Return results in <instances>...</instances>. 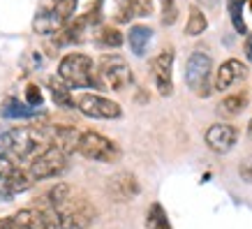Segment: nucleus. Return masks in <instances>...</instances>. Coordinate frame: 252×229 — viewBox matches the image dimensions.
Wrapping results in <instances>:
<instances>
[{
  "instance_id": "b1692460",
  "label": "nucleus",
  "mask_w": 252,
  "mask_h": 229,
  "mask_svg": "<svg viewBox=\"0 0 252 229\" xmlns=\"http://www.w3.org/2000/svg\"><path fill=\"white\" fill-rule=\"evenodd\" d=\"M97 44L107 46V49H118L123 44V33L114 26H102L97 31Z\"/></svg>"
},
{
  "instance_id": "aec40b11",
  "label": "nucleus",
  "mask_w": 252,
  "mask_h": 229,
  "mask_svg": "<svg viewBox=\"0 0 252 229\" xmlns=\"http://www.w3.org/2000/svg\"><path fill=\"white\" fill-rule=\"evenodd\" d=\"M146 227L148 229H171V222H169L162 204L155 201V204L148 206V213H146Z\"/></svg>"
},
{
  "instance_id": "7ed1b4c3",
  "label": "nucleus",
  "mask_w": 252,
  "mask_h": 229,
  "mask_svg": "<svg viewBox=\"0 0 252 229\" xmlns=\"http://www.w3.org/2000/svg\"><path fill=\"white\" fill-rule=\"evenodd\" d=\"M211 72H213V63L211 56L204 51H194L185 63V84L190 86L192 93H197L199 98H208L211 95Z\"/></svg>"
},
{
  "instance_id": "c85d7f7f",
  "label": "nucleus",
  "mask_w": 252,
  "mask_h": 229,
  "mask_svg": "<svg viewBox=\"0 0 252 229\" xmlns=\"http://www.w3.org/2000/svg\"><path fill=\"white\" fill-rule=\"evenodd\" d=\"M0 229H26V227L16 220L14 215H9V218H0Z\"/></svg>"
},
{
  "instance_id": "bb28decb",
  "label": "nucleus",
  "mask_w": 252,
  "mask_h": 229,
  "mask_svg": "<svg viewBox=\"0 0 252 229\" xmlns=\"http://www.w3.org/2000/svg\"><path fill=\"white\" fill-rule=\"evenodd\" d=\"M26 104L28 107H39L42 104V91H39L37 84H28L26 86Z\"/></svg>"
},
{
  "instance_id": "2eb2a0df",
  "label": "nucleus",
  "mask_w": 252,
  "mask_h": 229,
  "mask_svg": "<svg viewBox=\"0 0 252 229\" xmlns=\"http://www.w3.org/2000/svg\"><path fill=\"white\" fill-rule=\"evenodd\" d=\"M35 183L32 181L31 171H23V169H14L12 171V176H9L5 183H0V197H2V192H5V199H12L16 195V192H23L28 190L31 185Z\"/></svg>"
},
{
  "instance_id": "a878e982",
  "label": "nucleus",
  "mask_w": 252,
  "mask_h": 229,
  "mask_svg": "<svg viewBox=\"0 0 252 229\" xmlns=\"http://www.w3.org/2000/svg\"><path fill=\"white\" fill-rule=\"evenodd\" d=\"M178 19V7H176V0H162V23L171 26Z\"/></svg>"
},
{
  "instance_id": "f03ea898",
  "label": "nucleus",
  "mask_w": 252,
  "mask_h": 229,
  "mask_svg": "<svg viewBox=\"0 0 252 229\" xmlns=\"http://www.w3.org/2000/svg\"><path fill=\"white\" fill-rule=\"evenodd\" d=\"M58 76L69 88H95V91L107 88L99 72L95 69L93 58L86 54H79V51L63 56L58 63Z\"/></svg>"
},
{
  "instance_id": "2f4dec72",
  "label": "nucleus",
  "mask_w": 252,
  "mask_h": 229,
  "mask_svg": "<svg viewBox=\"0 0 252 229\" xmlns=\"http://www.w3.org/2000/svg\"><path fill=\"white\" fill-rule=\"evenodd\" d=\"M201 2H206V5H211V7H215V5H218V0H201Z\"/></svg>"
},
{
  "instance_id": "5701e85b",
  "label": "nucleus",
  "mask_w": 252,
  "mask_h": 229,
  "mask_svg": "<svg viewBox=\"0 0 252 229\" xmlns=\"http://www.w3.org/2000/svg\"><path fill=\"white\" fill-rule=\"evenodd\" d=\"M245 2H250V0H227L231 26H234L236 33H241V35H248V26H245V21H243V5Z\"/></svg>"
},
{
  "instance_id": "f257e3e1",
  "label": "nucleus",
  "mask_w": 252,
  "mask_h": 229,
  "mask_svg": "<svg viewBox=\"0 0 252 229\" xmlns=\"http://www.w3.org/2000/svg\"><path fill=\"white\" fill-rule=\"evenodd\" d=\"M42 148H49L44 128L39 125H21V128H9L0 125V153H7L14 158H35Z\"/></svg>"
},
{
  "instance_id": "473e14b6",
  "label": "nucleus",
  "mask_w": 252,
  "mask_h": 229,
  "mask_svg": "<svg viewBox=\"0 0 252 229\" xmlns=\"http://www.w3.org/2000/svg\"><path fill=\"white\" fill-rule=\"evenodd\" d=\"M248 132H250V137H252V118H250V123H248Z\"/></svg>"
},
{
  "instance_id": "9d476101",
  "label": "nucleus",
  "mask_w": 252,
  "mask_h": 229,
  "mask_svg": "<svg viewBox=\"0 0 252 229\" xmlns=\"http://www.w3.org/2000/svg\"><path fill=\"white\" fill-rule=\"evenodd\" d=\"M206 146L211 148L213 153L218 155H224L229 153L234 146H236V139H238V130L229 123H215L206 130Z\"/></svg>"
},
{
  "instance_id": "39448f33",
  "label": "nucleus",
  "mask_w": 252,
  "mask_h": 229,
  "mask_svg": "<svg viewBox=\"0 0 252 229\" xmlns=\"http://www.w3.org/2000/svg\"><path fill=\"white\" fill-rule=\"evenodd\" d=\"M97 72L102 76L104 86L111 88V91H123V88H127L134 81V74H132L130 65H127V61L123 56H114V54L102 56Z\"/></svg>"
},
{
  "instance_id": "6e6552de",
  "label": "nucleus",
  "mask_w": 252,
  "mask_h": 229,
  "mask_svg": "<svg viewBox=\"0 0 252 229\" xmlns=\"http://www.w3.org/2000/svg\"><path fill=\"white\" fill-rule=\"evenodd\" d=\"M77 109L88 118H121L123 109L118 102L97 95V93H84L77 99Z\"/></svg>"
},
{
  "instance_id": "f3484780",
  "label": "nucleus",
  "mask_w": 252,
  "mask_h": 229,
  "mask_svg": "<svg viewBox=\"0 0 252 229\" xmlns=\"http://www.w3.org/2000/svg\"><path fill=\"white\" fill-rule=\"evenodd\" d=\"M49 91H51V98L58 107L63 109H74L77 107V99L72 98V93H69V86L63 81L61 76H51L49 79Z\"/></svg>"
},
{
  "instance_id": "6ab92c4d",
  "label": "nucleus",
  "mask_w": 252,
  "mask_h": 229,
  "mask_svg": "<svg viewBox=\"0 0 252 229\" xmlns=\"http://www.w3.org/2000/svg\"><path fill=\"white\" fill-rule=\"evenodd\" d=\"M151 37H153V31H151L148 26H141V23L132 26L130 33H127V42H130V49H132V51H134L137 56H144V54H146V46H148Z\"/></svg>"
},
{
  "instance_id": "72a5a7b5",
  "label": "nucleus",
  "mask_w": 252,
  "mask_h": 229,
  "mask_svg": "<svg viewBox=\"0 0 252 229\" xmlns=\"http://www.w3.org/2000/svg\"><path fill=\"white\" fill-rule=\"evenodd\" d=\"M250 9H252V0H250Z\"/></svg>"
},
{
  "instance_id": "20e7f679",
  "label": "nucleus",
  "mask_w": 252,
  "mask_h": 229,
  "mask_svg": "<svg viewBox=\"0 0 252 229\" xmlns=\"http://www.w3.org/2000/svg\"><path fill=\"white\" fill-rule=\"evenodd\" d=\"M79 153L84 158H88V160H97V162H114L121 158V148L109 137H104V134H99L95 130L81 132Z\"/></svg>"
},
{
  "instance_id": "412c9836",
  "label": "nucleus",
  "mask_w": 252,
  "mask_h": 229,
  "mask_svg": "<svg viewBox=\"0 0 252 229\" xmlns=\"http://www.w3.org/2000/svg\"><path fill=\"white\" fill-rule=\"evenodd\" d=\"M206 28H208V21H206V16H204V12L199 7H192L190 16H188V23H185V35L188 37H199Z\"/></svg>"
},
{
  "instance_id": "7c9ffc66",
  "label": "nucleus",
  "mask_w": 252,
  "mask_h": 229,
  "mask_svg": "<svg viewBox=\"0 0 252 229\" xmlns=\"http://www.w3.org/2000/svg\"><path fill=\"white\" fill-rule=\"evenodd\" d=\"M241 176L245 181H252V164H241Z\"/></svg>"
},
{
  "instance_id": "0eeeda50",
  "label": "nucleus",
  "mask_w": 252,
  "mask_h": 229,
  "mask_svg": "<svg viewBox=\"0 0 252 229\" xmlns=\"http://www.w3.org/2000/svg\"><path fill=\"white\" fill-rule=\"evenodd\" d=\"M58 215H61L63 229H86L95 220V206L88 199L72 195L67 204H63L58 208Z\"/></svg>"
},
{
  "instance_id": "9b49d317",
  "label": "nucleus",
  "mask_w": 252,
  "mask_h": 229,
  "mask_svg": "<svg viewBox=\"0 0 252 229\" xmlns=\"http://www.w3.org/2000/svg\"><path fill=\"white\" fill-rule=\"evenodd\" d=\"M49 139V146H54L63 153H74L79 151V141H81V132L72 125H42Z\"/></svg>"
},
{
  "instance_id": "393cba45",
  "label": "nucleus",
  "mask_w": 252,
  "mask_h": 229,
  "mask_svg": "<svg viewBox=\"0 0 252 229\" xmlns=\"http://www.w3.org/2000/svg\"><path fill=\"white\" fill-rule=\"evenodd\" d=\"M51 9H54V14L63 23H69V19L77 12V0H56L54 5H51Z\"/></svg>"
},
{
  "instance_id": "dca6fc26",
  "label": "nucleus",
  "mask_w": 252,
  "mask_h": 229,
  "mask_svg": "<svg viewBox=\"0 0 252 229\" xmlns=\"http://www.w3.org/2000/svg\"><path fill=\"white\" fill-rule=\"evenodd\" d=\"M67 23H63L58 16L54 14V9L46 7L42 9L37 16H35V21H32V31L37 33V35H56V33H61Z\"/></svg>"
},
{
  "instance_id": "423d86ee",
  "label": "nucleus",
  "mask_w": 252,
  "mask_h": 229,
  "mask_svg": "<svg viewBox=\"0 0 252 229\" xmlns=\"http://www.w3.org/2000/svg\"><path fill=\"white\" fill-rule=\"evenodd\" d=\"M65 167H67V153L49 146V148H44L39 155L32 158L28 171H31L32 181H46V178H54V176L63 174Z\"/></svg>"
},
{
  "instance_id": "cd10ccee",
  "label": "nucleus",
  "mask_w": 252,
  "mask_h": 229,
  "mask_svg": "<svg viewBox=\"0 0 252 229\" xmlns=\"http://www.w3.org/2000/svg\"><path fill=\"white\" fill-rule=\"evenodd\" d=\"M14 169L16 167H14V162H12V158H9L7 153H0V183H5Z\"/></svg>"
},
{
  "instance_id": "a211bd4d",
  "label": "nucleus",
  "mask_w": 252,
  "mask_h": 229,
  "mask_svg": "<svg viewBox=\"0 0 252 229\" xmlns=\"http://www.w3.org/2000/svg\"><path fill=\"white\" fill-rule=\"evenodd\" d=\"M0 116H2L5 121H9V118H35L37 111H35L32 107L21 104V102L14 99V98H5L2 99V104H0Z\"/></svg>"
},
{
  "instance_id": "4be33fe9",
  "label": "nucleus",
  "mask_w": 252,
  "mask_h": 229,
  "mask_svg": "<svg viewBox=\"0 0 252 229\" xmlns=\"http://www.w3.org/2000/svg\"><path fill=\"white\" fill-rule=\"evenodd\" d=\"M245 107H248V95H245V93H234V95H227V98L220 102V114L236 116V114H241Z\"/></svg>"
},
{
  "instance_id": "c756f323",
  "label": "nucleus",
  "mask_w": 252,
  "mask_h": 229,
  "mask_svg": "<svg viewBox=\"0 0 252 229\" xmlns=\"http://www.w3.org/2000/svg\"><path fill=\"white\" fill-rule=\"evenodd\" d=\"M243 51H245V58L252 63V33L245 35V42H243Z\"/></svg>"
},
{
  "instance_id": "1a4fd4ad",
  "label": "nucleus",
  "mask_w": 252,
  "mask_h": 229,
  "mask_svg": "<svg viewBox=\"0 0 252 229\" xmlns=\"http://www.w3.org/2000/svg\"><path fill=\"white\" fill-rule=\"evenodd\" d=\"M171 69H174V51L167 49L158 54L151 61V74H153L155 88L160 93L162 98H169L174 93V81H171Z\"/></svg>"
},
{
  "instance_id": "4468645a",
  "label": "nucleus",
  "mask_w": 252,
  "mask_h": 229,
  "mask_svg": "<svg viewBox=\"0 0 252 229\" xmlns=\"http://www.w3.org/2000/svg\"><path fill=\"white\" fill-rule=\"evenodd\" d=\"M69 199H72V188L67 183H56L54 188H49V190L42 195V197L35 201L39 208H49V211H58L63 204H67Z\"/></svg>"
},
{
  "instance_id": "ddd939ff",
  "label": "nucleus",
  "mask_w": 252,
  "mask_h": 229,
  "mask_svg": "<svg viewBox=\"0 0 252 229\" xmlns=\"http://www.w3.org/2000/svg\"><path fill=\"white\" fill-rule=\"evenodd\" d=\"M245 74H248V67H245L243 63L236 61V58H229V61H224L220 67H218L215 88H218V91H227V88H231L234 84L243 81Z\"/></svg>"
},
{
  "instance_id": "f8f14e48",
  "label": "nucleus",
  "mask_w": 252,
  "mask_h": 229,
  "mask_svg": "<svg viewBox=\"0 0 252 229\" xmlns=\"http://www.w3.org/2000/svg\"><path fill=\"white\" fill-rule=\"evenodd\" d=\"M139 190H141V185H139L137 176L130 171H121V174L111 176L107 183V195L114 201H132L139 195Z\"/></svg>"
}]
</instances>
